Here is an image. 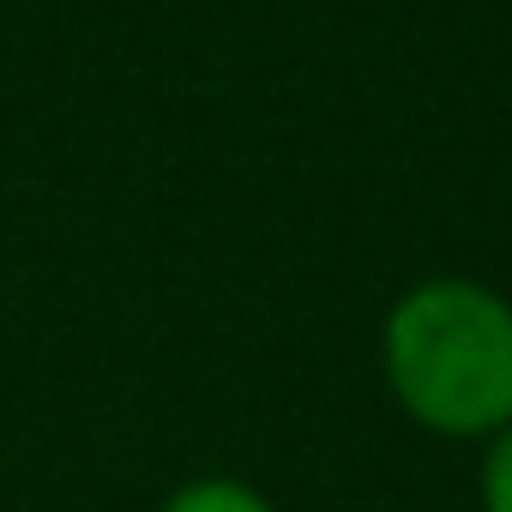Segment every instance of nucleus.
Wrapping results in <instances>:
<instances>
[{
	"mask_svg": "<svg viewBox=\"0 0 512 512\" xmlns=\"http://www.w3.org/2000/svg\"><path fill=\"white\" fill-rule=\"evenodd\" d=\"M380 368L416 428L494 440L512 422V302L470 278H428L386 314Z\"/></svg>",
	"mask_w": 512,
	"mask_h": 512,
	"instance_id": "obj_1",
	"label": "nucleus"
},
{
	"mask_svg": "<svg viewBox=\"0 0 512 512\" xmlns=\"http://www.w3.org/2000/svg\"><path fill=\"white\" fill-rule=\"evenodd\" d=\"M163 512H278V506L241 476H193V482L169 488Z\"/></svg>",
	"mask_w": 512,
	"mask_h": 512,
	"instance_id": "obj_2",
	"label": "nucleus"
},
{
	"mask_svg": "<svg viewBox=\"0 0 512 512\" xmlns=\"http://www.w3.org/2000/svg\"><path fill=\"white\" fill-rule=\"evenodd\" d=\"M476 500H482V512H512V422H506L494 440H482Z\"/></svg>",
	"mask_w": 512,
	"mask_h": 512,
	"instance_id": "obj_3",
	"label": "nucleus"
}]
</instances>
